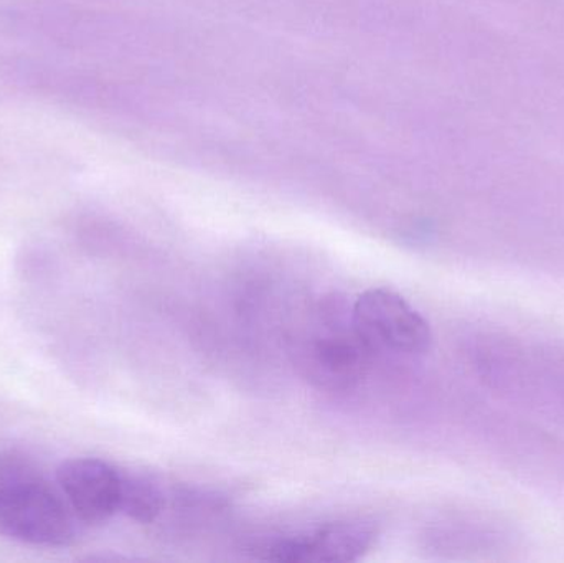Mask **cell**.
<instances>
[{
    "label": "cell",
    "mask_w": 564,
    "mask_h": 563,
    "mask_svg": "<svg viewBox=\"0 0 564 563\" xmlns=\"http://www.w3.org/2000/svg\"><path fill=\"white\" fill-rule=\"evenodd\" d=\"M473 359L487 386L564 423V349L517 337L484 336Z\"/></svg>",
    "instance_id": "1"
},
{
    "label": "cell",
    "mask_w": 564,
    "mask_h": 563,
    "mask_svg": "<svg viewBox=\"0 0 564 563\" xmlns=\"http://www.w3.org/2000/svg\"><path fill=\"white\" fill-rule=\"evenodd\" d=\"M76 516L20 453L0 455V534L26 544L63 548L75 539Z\"/></svg>",
    "instance_id": "2"
},
{
    "label": "cell",
    "mask_w": 564,
    "mask_h": 563,
    "mask_svg": "<svg viewBox=\"0 0 564 563\" xmlns=\"http://www.w3.org/2000/svg\"><path fill=\"white\" fill-rule=\"evenodd\" d=\"M371 349L347 323L324 321L317 329L305 334L295 347L297 366L305 379L318 389L344 392L364 379L370 366Z\"/></svg>",
    "instance_id": "3"
},
{
    "label": "cell",
    "mask_w": 564,
    "mask_h": 563,
    "mask_svg": "<svg viewBox=\"0 0 564 563\" xmlns=\"http://www.w3.org/2000/svg\"><path fill=\"white\" fill-rule=\"evenodd\" d=\"M350 320L371 353L420 356L433 340L427 321L404 297L384 288L361 293Z\"/></svg>",
    "instance_id": "4"
},
{
    "label": "cell",
    "mask_w": 564,
    "mask_h": 563,
    "mask_svg": "<svg viewBox=\"0 0 564 563\" xmlns=\"http://www.w3.org/2000/svg\"><path fill=\"white\" fill-rule=\"evenodd\" d=\"M377 535L373 522H328L304 534L261 542L251 552L254 557L271 562H354L373 548Z\"/></svg>",
    "instance_id": "5"
},
{
    "label": "cell",
    "mask_w": 564,
    "mask_h": 563,
    "mask_svg": "<svg viewBox=\"0 0 564 563\" xmlns=\"http://www.w3.org/2000/svg\"><path fill=\"white\" fill-rule=\"evenodd\" d=\"M56 479L73 515L89 526L102 524L119 512L121 473L96 458L63 462Z\"/></svg>",
    "instance_id": "6"
},
{
    "label": "cell",
    "mask_w": 564,
    "mask_h": 563,
    "mask_svg": "<svg viewBox=\"0 0 564 563\" xmlns=\"http://www.w3.org/2000/svg\"><path fill=\"white\" fill-rule=\"evenodd\" d=\"M164 505V492L154 479L121 473L119 512L139 524H152L161 516Z\"/></svg>",
    "instance_id": "7"
}]
</instances>
